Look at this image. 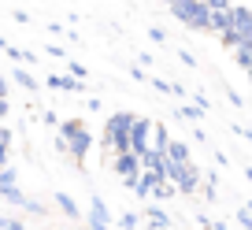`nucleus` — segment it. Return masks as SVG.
<instances>
[{"label": "nucleus", "mask_w": 252, "mask_h": 230, "mask_svg": "<svg viewBox=\"0 0 252 230\" xmlns=\"http://www.w3.org/2000/svg\"><path fill=\"white\" fill-rule=\"evenodd\" d=\"M0 230H26L19 219H11V215H0Z\"/></svg>", "instance_id": "obj_20"}, {"label": "nucleus", "mask_w": 252, "mask_h": 230, "mask_svg": "<svg viewBox=\"0 0 252 230\" xmlns=\"http://www.w3.org/2000/svg\"><path fill=\"white\" fill-rule=\"evenodd\" d=\"M219 37H222V45H226V48H237V45H241V37H237V33H234V30H226V33H219Z\"/></svg>", "instance_id": "obj_22"}, {"label": "nucleus", "mask_w": 252, "mask_h": 230, "mask_svg": "<svg viewBox=\"0 0 252 230\" xmlns=\"http://www.w3.org/2000/svg\"><path fill=\"white\" fill-rule=\"evenodd\" d=\"M163 156L171 160V164H193V152H189L186 141H171V145L163 149Z\"/></svg>", "instance_id": "obj_8"}, {"label": "nucleus", "mask_w": 252, "mask_h": 230, "mask_svg": "<svg viewBox=\"0 0 252 230\" xmlns=\"http://www.w3.org/2000/svg\"><path fill=\"white\" fill-rule=\"evenodd\" d=\"M11 78H15L19 86L26 89V93H33V89H37V78H33V74L26 71V67H15V71H11Z\"/></svg>", "instance_id": "obj_13"}, {"label": "nucleus", "mask_w": 252, "mask_h": 230, "mask_svg": "<svg viewBox=\"0 0 252 230\" xmlns=\"http://www.w3.org/2000/svg\"><path fill=\"white\" fill-rule=\"evenodd\" d=\"M149 197H156V200H171V197H174V186H171V182H159V186H152Z\"/></svg>", "instance_id": "obj_17"}, {"label": "nucleus", "mask_w": 252, "mask_h": 230, "mask_svg": "<svg viewBox=\"0 0 252 230\" xmlns=\"http://www.w3.org/2000/svg\"><path fill=\"white\" fill-rule=\"evenodd\" d=\"M230 26H234V4H230V8H222V11H212V19H208V30L226 33Z\"/></svg>", "instance_id": "obj_7"}, {"label": "nucleus", "mask_w": 252, "mask_h": 230, "mask_svg": "<svg viewBox=\"0 0 252 230\" xmlns=\"http://www.w3.org/2000/svg\"><path fill=\"white\" fill-rule=\"evenodd\" d=\"M145 215H149V223H152V227H171V215H167L163 208H156V204H152V208H145Z\"/></svg>", "instance_id": "obj_14"}, {"label": "nucleus", "mask_w": 252, "mask_h": 230, "mask_svg": "<svg viewBox=\"0 0 252 230\" xmlns=\"http://www.w3.org/2000/svg\"><path fill=\"white\" fill-rule=\"evenodd\" d=\"M4 52H8L11 60H15V64H33V60H37V56H33V52H26V48H15V45H8V48H4Z\"/></svg>", "instance_id": "obj_15"}, {"label": "nucleus", "mask_w": 252, "mask_h": 230, "mask_svg": "<svg viewBox=\"0 0 252 230\" xmlns=\"http://www.w3.org/2000/svg\"><path fill=\"white\" fill-rule=\"evenodd\" d=\"M0 149H11V130L0 127Z\"/></svg>", "instance_id": "obj_24"}, {"label": "nucleus", "mask_w": 252, "mask_h": 230, "mask_svg": "<svg viewBox=\"0 0 252 230\" xmlns=\"http://www.w3.org/2000/svg\"><path fill=\"white\" fill-rule=\"evenodd\" d=\"M52 200H56V208H60L67 219H82V208H78V200H74L71 193H56Z\"/></svg>", "instance_id": "obj_9"}, {"label": "nucleus", "mask_w": 252, "mask_h": 230, "mask_svg": "<svg viewBox=\"0 0 252 230\" xmlns=\"http://www.w3.org/2000/svg\"><path fill=\"white\" fill-rule=\"evenodd\" d=\"M149 37H152V41H156V45H163V41H167V33H163V30H159V26H152V30H149Z\"/></svg>", "instance_id": "obj_25"}, {"label": "nucleus", "mask_w": 252, "mask_h": 230, "mask_svg": "<svg viewBox=\"0 0 252 230\" xmlns=\"http://www.w3.org/2000/svg\"><path fill=\"white\" fill-rule=\"evenodd\" d=\"M152 86H156L159 93H171V82H163V78H152Z\"/></svg>", "instance_id": "obj_28"}, {"label": "nucleus", "mask_w": 252, "mask_h": 230, "mask_svg": "<svg viewBox=\"0 0 252 230\" xmlns=\"http://www.w3.org/2000/svg\"><path fill=\"white\" fill-rule=\"evenodd\" d=\"M48 86H52V89H67V93H86V86L74 82L71 74H48Z\"/></svg>", "instance_id": "obj_10"}, {"label": "nucleus", "mask_w": 252, "mask_h": 230, "mask_svg": "<svg viewBox=\"0 0 252 230\" xmlns=\"http://www.w3.org/2000/svg\"><path fill=\"white\" fill-rule=\"evenodd\" d=\"M237 223H241V227H245V230H252V215H249V212H245V208H241V212H237Z\"/></svg>", "instance_id": "obj_26"}, {"label": "nucleus", "mask_w": 252, "mask_h": 230, "mask_svg": "<svg viewBox=\"0 0 252 230\" xmlns=\"http://www.w3.org/2000/svg\"><path fill=\"white\" fill-rule=\"evenodd\" d=\"M178 115H182V119H189V123H193V127H197V123L204 119V108H182Z\"/></svg>", "instance_id": "obj_18"}, {"label": "nucleus", "mask_w": 252, "mask_h": 230, "mask_svg": "<svg viewBox=\"0 0 252 230\" xmlns=\"http://www.w3.org/2000/svg\"><path fill=\"white\" fill-rule=\"evenodd\" d=\"M137 219H141V212H126L119 223H123V230H137Z\"/></svg>", "instance_id": "obj_19"}, {"label": "nucleus", "mask_w": 252, "mask_h": 230, "mask_svg": "<svg viewBox=\"0 0 252 230\" xmlns=\"http://www.w3.org/2000/svg\"><path fill=\"white\" fill-rule=\"evenodd\" d=\"M89 230H111V212L104 204V197H89Z\"/></svg>", "instance_id": "obj_4"}, {"label": "nucleus", "mask_w": 252, "mask_h": 230, "mask_svg": "<svg viewBox=\"0 0 252 230\" xmlns=\"http://www.w3.org/2000/svg\"><path fill=\"white\" fill-rule=\"evenodd\" d=\"M8 186H15V171L4 167V171H0V190H8Z\"/></svg>", "instance_id": "obj_21"}, {"label": "nucleus", "mask_w": 252, "mask_h": 230, "mask_svg": "<svg viewBox=\"0 0 252 230\" xmlns=\"http://www.w3.org/2000/svg\"><path fill=\"white\" fill-rule=\"evenodd\" d=\"M82 127H86L82 119H60V149H63V141H71Z\"/></svg>", "instance_id": "obj_12"}, {"label": "nucleus", "mask_w": 252, "mask_h": 230, "mask_svg": "<svg viewBox=\"0 0 252 230\" xmlns=\"http://www.w3.org/2000/svg\"><path fill=\"white\" fill-rule=\"evenodd\" d=\"M8 111H11V104H8V100H0V119H8Z\"/></svg>", "instance_id": "obj_30"}, {"label": "nucleus", "mask_w": 252, "mask_h": 230, "mask_svg": "<svg viewBox=\"0 0 252 230\" xmlns=\"http://www.w3.org/2000/svg\"><path fill=\"white\" fill-rule=\"evenodd\" d=\"M245 212H249V215H252V200H249V204H245Z\"/></svg>", "instance_id": "obj_31"}, {"label": "nucleus", "mask_w": 252, "mask_h": 230, "mask_svg": "<svg viewBox=\"0 0 252 230\" xmlns=\"http://www.w3.org/2000/svg\"><path fill=\"white\" fill-rule=\"evenodd\" d=\"M41 119H45V123H48V127H56V123H60V115H56V111H52V108H48V111H45V115H41Z\"/></svg>", "instance_id": "obj_27"}, {"label": "nucleus", "mask_w": 252, "mask_h": 230, "mask_svg": "<svg viewBox=\"0 0 252 230\" xmlns=\"http://www.w3.org/2000/svg\"><path fill=\"white\" fill-rule=\"evenodd\" d=\"M234 56H237V64H241L245 71H252V45H237Z\"/></svg>", "instance_id": "obj_16"}, {"label": "nucleus", "mask_w": 252, "mask_h": 230, "mask_svg": "<svg viewBox=\"0 0 252 230\" xmlns=\"http://www.w3.org/2000/svg\"><path fill=\"white\" fill-rule=\"evenodd\" d=\"M130 123H134V111H111L104 119V149H111L115 156L130 152Z\"/></svg>", "instance_id": "obj_1"}, {"label": "nucleus", "mask_w": 252, "mask_h": 230, "mask_svg": "<svg viewBox=\"0 0 252 230\" xmlns=\"http://www.w3.org/2000/svg\"><path fill=\"white\" fill-rule=\"evenodd\" d=\"M149 141H152V119L134 115V123H130V152H134V156H141V152L149 149Z\"/></svg>", "instance_id": "obj_3"}, {"label": "nucleus", "mask_w": 252, "mask_h": 230, "mask_svg": "<svg viewBox=\"0 0 252 230\" xmlns=\"http://www.w3.org/2000/svg\"><path fill=\"white\" fill-rule=\"evenodd\" d=\"M178 60H182L186 67H197V56L189 52V48H178Z\"/></svg>", "instance_id": "obj_23"}, {"label": "nucleus", "mask_w": 252, "mask_h": 230, "mask_svg": "<svg viewBox=\"0 0 252 230\" xmlns=\"http://www.w3.org/2000/svg\"><path fill=\"white\" fill-rule=\"evenodd\" d=\"M167 11H171L174 19H182V23H186L193 33H197V30H208V19H212L208 0H174Z\"/></svg>", "instance_id": "obj_2"}, {"label": "nucleus", "mask_w": 252, "mask_h": 230, "mask_svg": "<svg viewBox=\"0 0 252 230\" xmlns=\"http://www.w3.org/2000/svg\"><path fill=\"white\" fill-rule=\"evenodd\" d=\"M63 149H67V152H71V156H74V160H78V164H82V160L89 156V149H93V134H89V130L82 127L78 134L71 137V141H63Z\"/></svg>", "instance_id": "obj_5"}, {"label": "nucleus", "mask_w": 252, "mask_h": 230, "mask_svg": "<svg viewBox=\"0 0 252 230\" xmlns=\"http://www.w3.org/2000/svg\"><path fill=\"white\" fill-rule=\"evenodd\" d=\"M167 145H171V134H167V127H163V123H152V141H149V149L163 152Z\"/></svg>", "instance_id": "obj_11"}, {"label": "nucleus", "mask_w": 252, "mask_h": 230, "mask_svg": "<svg viewBox=\"0 0 252 230\" xmlns=\"http://www.w3.org/2000/svg\"><path fill=\"white\" fill-rule=\"evenodd\" d=\"M111 167H115V175L123 178V182H130V178L141 175V164H137L134 152H123V156H115V160H111Z\"/></svg>", "instance_id": "obj_6"}, {"label": "nucleus", "mask_w": 252, "mask_h": 230, "mask_svg": "<svg viewBox=\"0 0 252 230\" xmlns=\"http://www.w3.org/2000/svg\"><path fill=\"white\" fill-rule=\"evenodd\" d=\"M8 89H11V86H8V78L0 74V100H8Z\"/></svg>", "instance_id": "obj_29"}]
</instances>
